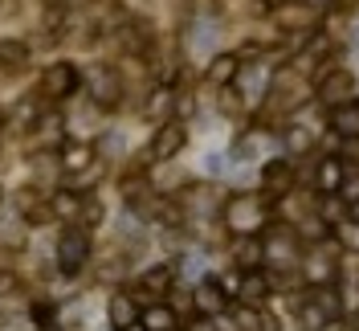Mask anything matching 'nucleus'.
Returning a JSON list of instances; mask_svg holds the SVG:
<instances>
[{
	"instance_id": "7c9ffc66",
	"label": "nucleus",
	"mask_w": 359,
	"mask_h": 331,
	"mask_svg": "<svg viewBox=\"0 0 359 331\" xmlns=\"http://www.w3.org/2000/svg\"><path fill=\"white\" fill-rule=\"evenodd\" d=\"M143 197H147V184H143V176L123 180V200H127V205H139Z\"/></svg>"
},
{
	"instance_id": "72a5a7b5",
	"label": "nucleus",
	"mask_w": 359,
	"mask_h": 331,
	"mask_svg": "<svg viewBox=\"0 0 359 331\" xmlns=\"http://www.w3.org/2000/svg\"><path fill=\"white\" fill-rule=\"evenodd\" d=\"M188 331H217V315H196L188 323Z\"/></svg>"
},
{
	"instance_id": "4c0bfd02",
	"label": "nucleus",
	"mask_w": 359,
	"mask_h": 331,
	"mask_svg": "<svg viewBox=\"0 0 359 331\" xmlns=\"http://www.w3.org/2000/svg\"><path fill=\"white\" fill-rule=\"evenodd\" d=\"M262 331H278V323H273V319H266V323H262Z\"/></svg>"
},
{
	"instance_id": "f03ea898",
	"label": "nucleus",
	"mask_w": 359,
	"mask_h": 331,
	"mask_svg": "<svg viewBox=\"0 0 359 331\" xmlns=\"http://www.w3.org/2000/svg\"><path fill=\"white\" fill-rule=\"evenodd\" d=\"M86 262H90V229H82L74 221L69 229H62V238H57V270L62 274H78Z\"/></svg>"
},
{
	"instance_id": "6ab92c4d",
	"label": "nucleus",
	"mask_w": 359,
	"mask_h": 331,
	"mask_svg": "<svg viewBox=\"0 0 359 331\" xmlns=\"http://www.w3.org/2000/svg\"><path fill=\"white\" fill-rule=\"evenodd\" d=\"M118 41H123V49H127V53H143V45L151 41V25H147V21H131V25H123Z\"/></svg>"
},
{
	"instance_id": "9b49d317",
	"label": "nucleus",
	"mask_w": 359,
	"mask_h": 331,
	"mask_svg": "<svg viewBox=\"0 0 359 331\" xmlns=\"http://www.w3.org/2000/svg\"><path fill=\"white\" fill-rule=\"evenodd\" d=\"M237 74H241V58H237V53H217V58L208 62V70H204V78H208L212 86H233Z\"/></svg>"
},
{
	"instance_id": "423d86ee",
	"label": "nucleus",
	"mask_w": 359,
	"mask_h": 331,
	"mask_svg": "<svg viewBox=\"0 0 359 331\" xmlns=\"http://www.w3.org/2000/svg\"><path fill=\"white\" fill-rule=\"evenodd\" d=\"M74 86H78V70L69 66V62H53V66L41 74V94L49 98V103H62V98H69V94H74Z\"/></svg>"
},
{
	"instance_id": "473e14b6",
	"label": "nucleus",
	"mask_w": 359,
	"mask_h": 331,
	"mask_svg": "<svg viewBox=\"0 0 359 331\" xmlns=\"http://www.w3.org/2000/svg\"><path fill=\"white\" fill-rule=\"evenodd\" d=\"M306 270H311L314 283H323V278H331V274H335V262H323V258H314V262L306 266Z\"/></svg>"
},
{
	"instance_id": "f8f14e48",
	"label": "nucleus",
	"mask_w": 359,
	"mask_h": 331,
	"mask_svg": "<svg viewBox=\"0 0 359 331\" xmlns=\"http://www.w3.org/2000/svg\"><path fill=\"white\" fill-rule=\"evenodd\" d=\"M57 164H62V172L78 176V172H86L90 164H94V148H90V143H62Z\"/></svg>"
},
{
	"instance_id": "ddd939ff",
	"label": "nucleus",
	"mask_w": 359,
	"mask_h": 331,
	"mask_svg": "<svg viewBox=\"0 0 359 331\" xmlns=\"http://www.w3.org/2000/svg\"><path fill=\"white\" fill-rule=\"evenodd\" d=\"M107 315H111V327H114V331H123V327H131V323H139L135 299H131V294H123V290H114V294H111V307H107Z\"/></svg>"
},
{
	"instance_id": "4468645a",
	"label": "nucleus",
	"mask_w": 359,
	"mask_h": 331,
	"mask_svg": "<svg viewBox=\"0 0 359 331\" xmlns=\"http://www.w3.org/2000/svg\"><path fill=\"white\" fill-rule=\"evenodd\" d=\"M233 254H237V262L245 266V270H257V266L266 262V254H262V233H237Z\"/></svg>"
},
{
	"instance_id": "a878e982",
	"label": "nucleus",
	"mask_w": 359,
	"mask_h": 331,
	"mask_svg": "<svg viewBox=\"0 0 359 331\" xmlns=\"http://www.w3.org/2000/svg\"><path fill=\"white\" fill-rule=\"evenodd\" d=\"M196 29H201V33H192V49H201V53H208V49L217 45V37H221V29H217L212 21H201Z\"/></svg>"
},
{
	"instance_id": "f704fd0d",
	"label": "nucleus",
	"mask_w": 359,
	"mask_h": 331,
	"mask_svg": "<svg viewBox=\"0 0 359 331\" xmlns=\"http://www.w3.org/2000/svg\"><path fill=\"white\" fill-rule=\"evenodd\" d=\"M204 172L221 176V172H224V155H208V160H204Z\"/></svg>"
},
{
	"instance_id": "412c9836",
	"label": "nucleus",
	"mask_w": 359,
	"mask_h": 331,
	"mask_svg": "<svg viewBox=\"0 0 359 331\" xmlns=\"http://www.w3.org/2000/svg\"><path fill=\"white\" fill-rule=\"evenodd\" d=\"M139 319H143V331H176V311L172 307H147Z\"/></svg>"
},
{
	"instance_id": "0eeeda50",
	"label": "nucleus",
	"mask_w": 359,
	"mask_h": 331,
	"mask_svg": "<svg viewBox=\"0 0 359 331\" xmlns=\"http://www.w3.org/2000/svg\"><path fill=\"white\" fill-rule=\"evenodd\" d=\"M184 139H188V135H184V127L168 119V123H159V127H156V135H151V143H147L143 160H172V155L184 148Z\"/></svg>"
},
{
	"instance_id": "20e7f679",
	"label": "nucleus",
	"mask_w": 359,
	"mask_h": 331,
	"mask_svg": "<svg viewBox=\"0 0 359 331\" xmlns=\"http://www.w3.org/2000/svg\"><path fill=\"white\" fill-rule=\"evenodd\" d=\"M314 94H318L327 107L351 103V94H355V74H351V70H318V74H314Z\"/></svg>"
},
{
	"instance_id": "5701e85b",
	"label": "nucleus",
	"mask_w": 359,
	"mask_h": 331,
	"mask_svg": "<svg viewBox=\"0 0 359 331\" xmlns=\"http://www.w3.org/2000/svg\"><path fill=\"white\" fill-rule=\"evenodd\" d=\"M0 62L13 70H21L25 62H29V45L25 41H0Z\"/></svg>"
},
{
	"instance_id": "c9c22d12",
	"label": "nucleus",
	"mask_w": 359,
	"mask_h": 331,
	"mask_svg": "<svg viewBox=\"0 0 359 331\" xmlns=\"http://www.w3.org/2000/svg\"><path fill=\"white\" fill-rule=\"evenodd\" d=\"M217 331H241V323L237 319H217Z\"/></svg>"
},
{
	"instance_id": "a211bd4d",
	"label": "nucleus",
	"mask_w": 359,
	"mask_h": 331,
	"mask_svg": "<svg viewBox=\"0 0 359 331\" xmlns=\"http://www.w3.org/2000/svg\"><path fill=\"white\" fill-rule=\"evenodd\" d=\"M172 278H176V270L168 262H159V266H151L143 278H139V290H147V294H163V290L172 287Z\"/></svg>"
},
{
	"instance_id": "bb28decb",
	"label": "nucleus",
	"mask_w": 359,
	"mask_h": 331,
	"mask_svg": "<svg viewBox=\"0 0 359 331\" xmlns=\"http://www.w3.org/2000/svg\"><path fill=\"white\" fill-rule=\"evenodd\" d=\"M278 21H282V25H306V21H314V4H306V0H302V8H286V4H282V8H278Z\"/></svg>"
},
{
	"instance_id": "c756f323",
	"label": "nucleus",
	"mask_w": 359,
	"mask_h": 331,
	"mask_svg": "<svg viewBox=\"0 0 359 331\" xmlns=\"http://www.w3.org/2000/svg\"><path fill=\"white\" fill-rule=\"evenodd\" d=\"M233 319L241 323V331H262V323H266V315H262V311H253V307H241Z\"/></svg>"
},
{
	"instance_id": "b1692460",
	"label": "nucleus",
	"mask_w": 359,
	"mask_h": 331,
	"mask_svg": "<svg viewBox=\"0 0 359 331\" xmlns=\"http://www.w3.org/2000/svg\"><path fill=\"white\" fill-rule=\"evenodd\" d=\"M102 217H107V205H102L98 197H86V200H82V213H78V225H82V229H94Z\"/></svg>"
},
{
	"instance_id": "aec40b11",
	"label": "nucleus",
	"mask_w": 359,
	"mask_h": 331,
	"mask_svg": "<svg viewBox=\"0 0 359 331\" xmlns=\"http://www.w3.org/2000/svg\"><path fill=\"white\" fill-rule=\"evenodd\" d=\"M172 107H176V94L168 86H156L151 90V98L143 103V110L151 115V119H159V123H168V115H172Z\"/></svg>"
},
{
	"instance_id": "79ce46f5",
	"label": "nucleus",
	"mask_w": 359,
	"mask_h": 331,
	"mask_svg": "<svg viewBox=\"0 0 359 331\" xmlns=\"http://www.w3.org/2000/svg\"><path fill=\"white\" fill-rule=\"evenodd\" d=\"M0 127H4V115H0Z\"/></svg>"
},
{
	"instance_id": "9d476101",
	"label": "nucleus",
	"mask_w": 359,
	"mask_h": 331,
	"mask_svg": "<svg viewBox=\"0 0 359 331\" xmlns=\"http://www.w3.org/2000/svg\"><path fill=\"white\" fill-rule=\"evenodd\" d=\"M262 184H266V193H273V197L290 193V184H294V164H290V160H269L266 168H262Z\"/></svg>"
},
{
	"instance_id": "dca6fc26",
	"label": "nucleus",
	"mask_w": 359,
	"mask_h": 331,
	"mask_svg": "<svg viewBox=\"0 0 359 331\" xmlns=\"http://www.w3.org/2000/svg\"><path fill=\"white\" fill-rule=\"evenodd\" d=\"M82 200H86V197H78L74 188H62V193H53V197H49V209H53V217H62V221H78Z\"/></svg>"
},
{
	"instance_id": "ea45409f",
	"label": "nucleus",
	"mask_w": 359,
	"mask_h": 331,
	"mask_svg": "<svg viewBox=\"0 0 359 331\" xmlns=\"http://www.w3.org/2000/svg\"><path fill=\"white\" fill-rule=\"evenodd\" d=\"M306 4H314V8H323V4H331V0H306Z\"/></svg>"
},
{
	"instance_id": "6e6552de",
	"label": "nucleus",
	"mask_w": 359,
	"mask_h": 331,
	"mask_svg": "<svg viewBox=\"0 0 359 331\" xmlns=\"http://www.w3.org/2000/svg\"><path fill=\"white\" fill-rule=\"evenodd\" d=\"M192 303H196L201 315H221L224 303H229V294H224V287L217 283V278H204L201 287L192 290Z\"/></svg>"
},
{
	"instance_id": "f3484780",
	"label": "nucleus",
	"mask_w": 359,
	"mask_h": 331,
	"mask_svg": "<svg viewBox=\"0 0 359 331\" xmlns=\"http://www.w3.org/2000/svg\"><path fill=\"white\" fill-rule=\"evenodd\" d=\"M245 303H262V299H269L273 294V287H269V278L266 274H257V270H245L241 274V290H237Z\"/></svg>"
},
{
	"instance_id": "37998d69",
	"label": "nucleus",
	"mask_w": 359,
	"mask_h": 331,
	"mask_svg": "<svg viewBox=\"0 0 359 331\" xmlns=\"http://www.w3.org/2000/svg\"><path fill=\"white\" fill-rule=\"evenodd\" d=\"M0 200H4V188H0Z\"/></svg>"
},
{
	"instance_id": "39448f33",
	"label": "nucleus",
	"mask_w": 359,
	"mask_h": 331,
	"mask_svg": "<svg viewBox=\"0 0 359 331\" xmlns=\"http://www.w3.org/2000/svg\"><path fill=\"white\" fill-rule=\"evenodd\" d=\"M262 254H266L269 266L290 270V266L298 262V238H294L290 229H269L266 238H262Z\"/></svg>"
},
{
	"instance_id": "c85d7f7f",
	"label": "nucleus",
	"mask_w": 359,
	"mask_h": 331,
	"mask_svg": "<svg viewBox=\"0 0 359 331\" xmlns=\"http://www.w3.org/2000/svg\"><path fill=\"white\" fill-rule=\"evenodd\" d=\"M318 290V294H314V299H318V303H323V311H327V315H331V323H335L339 315H343V303H339V294L331 287H314Z\"/></svg>"
},
{
	"instance_id": "cd10ccee",
	"label": "nucleus",
	"mask_w": 359,
	"mask_h": 331,
	"mask_svg": "<svg viewBox=\"0 0 359 331\" xmlns=\"http://www.w3.org/2000/svg\"><path fill=\"white\" fill-rule=\"evenodd\" d=\"M335 238L343 249H359V225L355 221H335Z\"/></svg>"
},
{
	"instance_id": "1a4fd4ad",
	"label": "nucleus",
	"mask_w": 359,
	"mask_h": 331,
	"mask_svg": "<svg viewBox=\"0 0 359 331\" xmlns=\"http://www.w3.org/2000/svg\"><path fill=\"white\" fill-rule=\"evenodd\" d=\"M343 180H347V168H343V160L327 155V160L318 164V172H314V188H318L323 197H335L339 188H343Z\"/></svg>"
},
{
	"instance_id": "58836bf2",
	"label": "nucleus",
	"mask_w": 359,
	"mask_h": 331,
	"mask_svg": "<svg viewBox=\"0 0 359 331\" xmlns=\"http://www.w3.org/2000/svg\"><path fill=\"white\" fill-rule=\"evenodd\" d=\"M123 331H143V319H139V323H131V327H123Z\"/></svg>"
},
{
	"instance_id": "2f4dec72",
	"label": "nucleus",
	"mask_w": 359,
	"mask_h": 331,
	"mask_svg": "<svg viewBox=\"0 0 359 331\" xmlns=\"http://www.w3.org/2000/svg\"><path fill=\"white\" fill-rule=\"evenodd\" d=\"M13 294H21V278L13 270H0V299H13Z\"/></svg>"
},
{
	"instance_id": "f257e3e1",
	"label": "nucleus",
	"mask_w": 359,
	"mask_h": 331,
	"mask_svg": "<svg viewBox=\"0 0 359 331\" xmlns=\"http://www.w3.org/2000/svg\"><path fill=\"white\" fill-rule=\"evenodd\" d=\"M221 217L233 233H262L269 213H266V200L257 197V193H237V197H229V205L221 209Z\"/></svg>"
},
{
	"instance_id": "7ed1b4c3",
	"label": "nucleus",
	"mask_w": 359,
	"mask_h": 331,
	"mask_svg": "<svg viewBox=\"0 0 359 331\" xmlns=\"http://www.w3.org/2000/svg\"><path fill=\"white\" fill-rule=\"evenodd\" d=\"M86 86H90V98H94L98 110H114L123 103V78H118V70L102 66V62H94L86 70Z\"/></svg>"
},
{
	"instance_id": "e433bc0d",
	"label": "nucleus",
	"mask_w": 359,
	"mask_h": 331,
	"mask_svg": "<svg viewBox=\"0 0 359 331\" xmlns=\"http://www.w3.org/2000/svg\"><path fill=\"white\" fill-rule=\"evenodd\" d=\"M262 4H266V8H282V4H286V0H262Z\"/></svg>"
},
{
	"instance_id": "4be33fe9",
	"label": "nucleus",
	"mask_w": 359,
	"mask_h": 331,
	"mask_svg": "<svg viewBox=\"0 0 359 331\" xmlns=\"http://www.w3.org/2000/svg\"><path fill=\"white\" fill-rule=\"evenodd\" d=\"M298 323H302L306 331H318L323 323H331V315L323 311V303H318V299H306V303L298 307Z\"/></svg>"
},
{
	"instance_id": "a19ab883",
	"label": "nucleus",
	"mask_w": 359,
	"mask_h": 331,
	"mask_svg": "<svg viewBox=\"0 0 359 331\" xmlns=\"http://www.w3.org/2000/svg\"><path fill=\"white\" fill-rule=\"evenodd\" d=\"M45 331H62V327H57V323H45Z\"/></svg>"
},
{
	"instance_id": "393cba45",
	"label": "nucleus",
	"mask_w": 359,
	"mask_h": 331,
	"mask_svg": "<svg viewBox=\"0 0 359 331\" xmlns=\"http://www.w3.org/2000/svg\"><path fill=\"white\" fill-rule=\"evenodd\" d=\"M286 148H290L294 155H306L314 148V135L306 131V127H302V123H294L290 131H286Z\"/></svg>"
},
{
	"instance_id": "2eb2a0df",
	"label": "nucleus",
	"mask_w": 359,
	"mask_h": 331,
	"mask_svg": "<svg viewBox=\"0 0 359 331\" xmlns=\"http://www.w3.org/2000/svg\"><path fill=\"white\" fill-rule=\"evenodd\" d=\"M331 127H335L339 135H359V103L351 98V103H339V107H331Z\"/></svg>"
}]
</instances>
